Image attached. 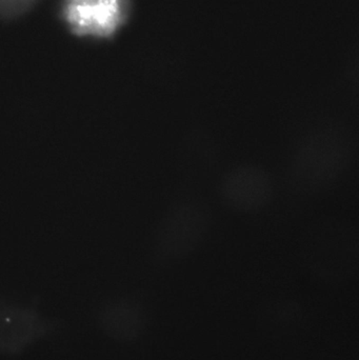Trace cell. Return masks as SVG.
<instances>
[{
  "instance_id": "6da1fadb",
  "label": "cell",
  "mask_w": 359,
  "mask_h": 360,
  "mask_svg": "<svg viewBox=\"0 0 359 360\" xmlns=\"http://www.w3.org/2000/svg\"><path fill=\"white\" fill-rule=\"evenodd\" d=\"M351 136L343 127L322 124L303 133L288 160V179L301 194L330 188L349 169L353 158Z\"/></svg>"
},
{
  "instance_id": "7a4b0ae2",
  "label": "cell",
  "mask_w": 359,
  "mask_h": 360,
  "mask_svg": "<svg viewBox=\"0 0 359 360\" xmlns=\"http://www.w3.org/2000/svg\"><path fill=\"white\" fill-rule=\"evenodd\" d=\"M210 213L202 201L183 197L167 209L156 230L153 254L157 262L172 264L198 249L208 234Z\"/></svg>"
},
{
  "instance_id": "3957f363",
  "label": "cell",
  "mask_w": 359,
  "mask_h": 360,
  "mask_svg": "<svg viewBox=\"0 0 359 360\" xmlns=\"http://www.w3.org/2000/svg\"><path fill=\"white\" fill-rule=\"evenodd\" d=\"M275 186L271 174L255 164L232 167L221 177L218 195L221 202L238 214H256L273 200Z\"/></svg>"
},
{
  "instance_id": "277c9868",
  "label": "cell",
  "mask_w": 359,
  "mask_h": 360,
  "mask_svg": "<svg viewBox=\"0 0 359 360\" xmlns=\"http://www.w3.org/2000/svg\"><path fill=\"white\" fill-rule=\"evenodd\" d=\"M112 330L119 340H133L143 335L147 327V315L141 304L122 300L111 309Z\"/></svg>"
},
{
  "instance_id": "5b68a950",
  "label": "cell",
  "mask_w": 359,
  "mask_h": 360,
  "mask_svg": "<svg viewBox=\"0 0 359 360\" xmlns=\"http://www.w3.org/2000/svg\"><path fill=\"white\" fill-rule=\"evenodd\" d=\"M41 0H0V20L22 18L35 10Z\"/></svg>"
}]
</instances>
